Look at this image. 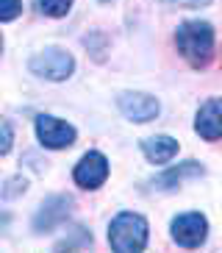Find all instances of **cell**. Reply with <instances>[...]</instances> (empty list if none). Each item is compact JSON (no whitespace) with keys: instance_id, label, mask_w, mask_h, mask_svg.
<instances>
[{"instance_id":"2e32d148","label":"cell","mask_w":222,"mask_h":253,"mask_svg":"<svg viewBox=\"0 0 222 253\" xmlns=\"http://www.w3.org/2000/svg\"><path fill=\"white\" fill-rule=\"evenodd\" d=\"M11 123H8V120H3V142H0V153H3V156H6L8 150H11Z\"/></svg>"},{"instance_id":"52a82bcc","label":"cell","mask_w":222,"mask_h":253,"mask_svg":"<svg viewBox=\"0 0 222 253\" xmlns=\"http://www.w3.org/2000/svg\"><path fill=\"white\" fill-rule=\"evenodd\" d=\"M37 136L44 148L50 150H61V148H70L75 142V128L70 123L59 117H50V114H39L37 117Z\"/></svg>"},{"instance_id":"8992f818","label":"cell","mask_w":222,"mask_h":253,"mask_svg":"<svg viewBox=\"0 0 222 253\" xmlns=\"http://www.w3.org/2000/svg\"><path fill=\"white\" fill-rule=\"evenodd\" d=\"M208 237V220L200 211H186V214L172 220V239L181 248H200Z\"/></svg>"},{"instance_id":"5b68a950","label":"cell","mask_w":222,"mask_h":253,"mask_svg":"<svg viewBox=\"0 0 222 253\" xmlns=\"http://www.w3.org/2000/svg\"><path fill=\"white\" fill-rule=\"evenodd\" d=\"M73 178L81 189H100L109 178V159L100 153V150H89L83 153L81 162L75 164Z\"/></svg>"},{"instance_id":"8fae6325","label":"cell","mask_w":222,"mask_h":253,"mask_svg":"<svg viewBox=\"0 0 222 253\" xmlns=\"http://www.w3.org/2000/svg\"><path fill=\"white\" fill-rule=\"evenodd\" d=\"M142 153L153 164H164V162H170V159L178 156V142L167 134L148 136V139H142Z\"/></svg>"},{"instance_id":"3957f363","label":"cell","mask_w":222,"mask_h":253,"mask_svg":"<svg viewBox=\"0 0 222 253\" xmlns=\"http://www.w3.org/2000/svg\"><path fill=\"white\" fill-rule=\"evenodd\" d=\"M28 67L34 75L47 78V81H67L75 73V59L61 47H44L28 61Z\"/></svg>"},{"instance_id":"30bf717a","label":"cell","mask_w":222,"mask_h":253,"mask_svg":"<svg viewBox=\"0 0 222 253\" xmlns=\"http://www.w3.org/2000/svg\"><path fill=\"white\" fill-rule=\"evenodd\" d=\"M206 172V167L200 162H194V159H189V162H181L178 167H170V170H164L158 178L153 181L155 189H172V186H178L181 181L186 178H200Z\"/></svg>"},{"instance_id":"e0dca14e","label":"cell","mask_w":222,"mask_h":253,"mask_svg":"<svg viewBox=\"0 0 222 253\" xmlns=\"http://www.w3.org/2000/svg\"><path fill=\"white\" fill-rule=\"evenodd\" d=\"M164 3H170V6H181V8H203V6H208L211 0H164Z\"/></svg>"},{"instance_id":"7a4b0ae2","label":"cell","mask_w":222,"mask_h":253,"mask_svg":"<svg viewBox=\"0 0 222 253\" xmlns=\"http://www.w3.org/2000/svg\"><path fill=\"white\" fill-rule=\"evenodd\" d=\"M148 220L136 211H119L109 225V242L117 253H136L148 245Z\"/></svg>"},{"instance_id":"6da1fadb","label":"cell","mask_w":222,"mask_h":253,"mask_svg":"<svg viewBox=\"0 0 222 253\" xmlns=\"http://www.w3.org/2000/svg\"><path fill=\"white\" fill-rule=\"evenodd\" d=\"M175 45L192 67H206L214 59V28L203 20L181 23L175 31Z\"/></svg>"},{"instance_id":"ba28073f","label":"cell","mask_w":222,"mask_h":253,"mask_svg":"<svg viewBox=\"0 0 222 253\" xmlns=\"http://www.w3.org/2000/svg\"><path fill=\"white\" fill-rule=\"evenodd\" d=\"M119 112L131 123H150L158 117L161 103L148 92H125V95H119Z\"/></svg>"},{"instance_id":"5bb4252c","label":"cell","mask_w":222,"mask_h":253,"mask_svg":"<svg viewBox=\"0 0 222 253\" xmlns=\"http://www.w3.org/2000/svg\"><path fill=\"white\" fill-rule=\"evenodd\" d=\"M20 11H22V0H0V20L3 23H11Z\"/></svg>"},{"instance_id":"277c9868","label":"cell","mask_w":222,"mask_h":253,"mask_svg":"<svg viewBox=\"0 0 222 253\" xmlns=\"http://www.w3.org/2000/svg\"><path fill=\"white\" fill-rule=\"evenodd\" d=\"M73 214V198L70 195H50L34 214V231L37 234H50L56 231L67 217Z\"/></svg>"},{"instance_id":"4fadbf2b","label":"cell","mask_w":222,"mask_h":253,"mask_svg":"<svg viewBox=\"0 0 222 253\" xmlns=\"http://www.w3.org/2000/svg\"><path fill=\"white\" fill-rule=\"evenodd\" d=\"M34 6L44 17H64L73 8V0H34Z\"/></svg>"},{"instance_id":"9c48e42d","label":"cell","mask_w":222,"mask_h":253,"mask_svg":"<svg viewBox=\"0 0 222 253\" xmlns=\"http://www.w3.org/2000/svg\"><path fill=\"white\" fill-rule=\"evenodd\" d=\"M194 131L208 142L222 136V97H211V100L200 106L197 120H194Z\"/></svg>"},{"instance_id":"9a60e30c","label":"cell","mask_w":222,"mask_h":253,"mask_svg":"<svg viewBox=\"0 0 222 253\" xmlns=\"http://www.w3.org/2000/svg\"><path fill=\"white\" fill-rule=\"evenodd\" d=\"M25 189H28V181L20 178V175H14V178H8V184L3 186V198H6V201H11V198L22 195Z\"/></svg>"},{"instance_id":"7c38bea8","label":"cell","mask_w":222,"mask_h":253,"mask_svg":"<svg viewBox=\"0 0 222 253\" xmlns=\"http://www.w3.org/2000/svg\"><path fill=\"white\" fill-rule=\"evenodd\" d=\"M89 242H92V234H89L86 228H83V225H73V228H70V237H64V239H59V251H73V248H83V245H89Z\"/></svg>"}]
</instances>
